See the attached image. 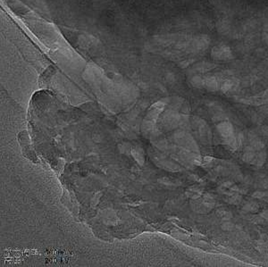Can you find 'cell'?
<instances>
[{
    "label": "cell",
    "instance_id": "1",
    "mask_svg": "<svg viewBox=\"0 0 268 267\" xmlns=\"http://www.w3.org/2000/svg\"><path fill=\"white\" fill-rule=\"evenodd\" d=\"M218 129L221 133V135L224 137L227 140H230L233 135H232V127L228 122H224L218 125Z\"/></svg>",
    "mask_w": 268,
    "mask_h": 267
}]
</instances>
